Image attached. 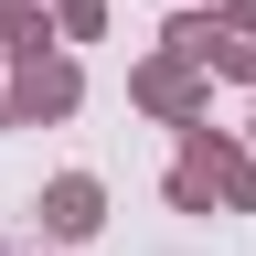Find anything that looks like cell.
Segmentation results:
<instances>
[{
	"mask_svg": "<svg viewBox=\"0 0 256 256\" xmlns=\"http://www.w3.org/2000/svg\"><path fill=\"white\" fill-rule=\"evenodd\" d=\"M43 214H54V235H96V182L75 171V182H54L43 192Z\"/></svg>",
	"mask_w": 256,
	"mask_h": 256,
	"instance_id": "obj_3",
	"label": "cell"
},
{
	"mask_svg": "<svg viewBox=\"0 0 256 256\" xmlns=\"http://www.w3.org/2000/svg\"><path fill=\"white\" fill-rule=\"evenodd\" d=\"M171 192H182L192 214H203V203H246L256 182H246V160H224L214 139H192V150H182V171H171Z\"/></svg>",
	"mask_w": 256,
	"mask_h": 256,
	"instance_id": "obj_1",
	"label": "cell"
},
{
	"mask_svg": "<svg viewBox=\"0 0 256 256\" xmlns=\"http://www.w3.org/2000/svg\"><path fill=\"white\" fill-rule=\"evenodd\" d=\"M22 107L32 118H64V107H75V64H43V54H32L22 64Z\"/></svg>",
	"mask_w": 256,
	"mask_h": 256,
	"instance_id": "obj_2",
	"label": "cell"
}]
</instances>
